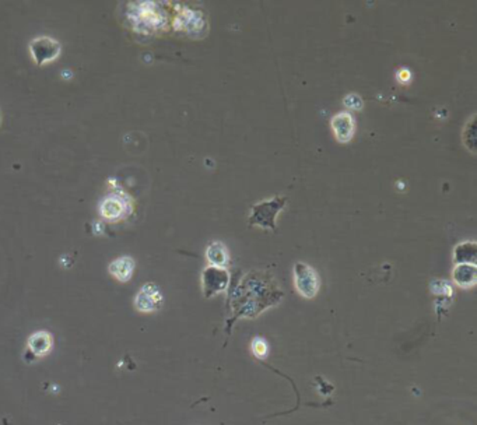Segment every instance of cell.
Instances as JSON below:
<instances>
[{
	"label": "cell",
	"instance_id": "cell-1",
	"mask_svg": "<svg viewBox=\"0 0 477 425\" xmlns=\"http://www.w3.org/2000/svg\"><path fill=\"white\" fill-rule=\"evenodd\" d=\"M286 202V197H273L270 200H263L254 204L249 215V224L259 226L262 228L276 230L275 220L279 215V211L284 207Z\"/></svg>",
	"mask_w": 477,
	"mask_h": 425
},
{
	"label": "cell",
	"instance_id": "cell-2",
	"mask_svg": "<svg viewBox=\"0 0 477 425\" xmlns=\"http://www.w3.org/2000/svg\"><path fill=\"white\" fill-rule=\"evenodd\" d=\"M294 274V284L299 295L304 298H314L317 297L319 289H321V280L318 273L304 262H297L293 269Z\"/></svg>",
	"mask_w": 477,
	"mask_h": 425
},
{
	"label": "cell",
	"instance_id": "cell-3",
	"mask_svg": "<svg viewBox=\"0 0 477 425\" xmlns=\"http://www.w3.org/2000/svg\"><path fill=\"white\" fill-rule=\"evenodd\" d=\"M230 284V271L225 267L209 266L201 273V289L206 298L223 293Z\"/></svg>",
	"mask_w": 477,
	"mask_h": 425
},
{
	"label": "cell",
	"instance_id": "cell-4",
	"mask_svg": "<svg viewBox=\"0 0 477 425\" xmlns=\"http://www.w3.org/2000/svg\"><path fill=\"white\" fill-rule=\"evenodd\" d=\"M62 51V47L59 41H56L48 35H40V37L34 38L29 42V52L32 59L36 60L37 64L49 63L59 58Z\"/></svg>",
	"mask_w": 477,
	"mask_h": 425
},
{
	"label": "cell",
	"instance_id": "cell-5",
	"mask_svg": "<svg viewBox=\"0 0 477 425\" xmlns=\"http://www.w3.org/2000/svg\"><path fill=\"white\" fill-rule=\"evenodd\" d=\"M162 294L154 282H147L134 298V306L139 312H156L162 305Z\"/></svg>",
	"mask_w": 477,
	"mask_h": 425
},
{
	"label": "cell",
	"instance_id": "cell-6",
	"mask_svg": "<svg viewBox=\"0 0 477 425\" xmlns=\"http://www.w3.org/2000/svg\"><path fill=\"white\" fill-rule=\"evenodd\" d=\"M334 137L340 143H347L354 136L356 122L350 112H337L330 121Z\"/></svg>",
	"mask_w": 477,
	"mask_h": 425
},
{
	"label": "cell",
	"instance_id": "cell-7",
	"mask_svg": "<svg viewBox=\"0 0 477 425\" xmlns=\"http://www.w3.org/2000/svg\"><path fill=\"white\" fill-rule=\"evenodd\" d=\"M27 345L34 356L42 357L51 351V348L53 345V339H52L51 333L41 330V332H37V333H34L29 336Z\"/></svg>",
	"mask_w": 477,
	"mask_h": 425
},
{
	"label": "cell",
	"instance_id": "cell-8",
	"mask_svg": "<svg viewBox=\"0 0 477 425\" xmlns=\"http://www.w3.org/2000/svg\"><path fill=\"white\" fill-rule=\"evenodd\" d=\"M454 281L461 289H472L477 280V269L473 263H459L452 273Z\"/></svg>",
	"mask_w": 477,
	"mask_h": 425
},
{
	"label": "cell",
	"instance_id": "cell-9",
	"mask_svg": "<svg viewBox=\"0 0 477 425\" xmlns=\"http://www.w3.org/2000/svg\"><path fill=\"white\" fill-rule=\"evenodd\" d=\"M108 270L117 280L126 282L134 273V260L130 256H121L110 263Z\"/></svg>",
	"mask_w": 477,
	"mask_h": 425
},
{
	"label": "cell",
	"instance_id": "cell-10",
	"mask_svg": "<svg viewBox=\"0 0 477 425\" xmlns=\"http://www.w3.org/2000/svg\"><path fill=\"white\" fill-rule=\"evenodd\" d=\"M101 216L110 220H117L125 216V202L118 196H110L99 206Z\"/></svg>",
	"mask_w": 477,
	"mask_h": 425
},
{
	"label": "cell",
	"instance_id": "cell-11",
	"mask_svg": "<svg viewBox=\"0 0 477 425\" xmlns=\"http://www.w3.org/2000/svg\"><path fill=\"white\" fill-rule=\"evenodd\" d=\"M206 258L212 263V266H216V267H225L230 260L225 245L219 241H215L208 246Z\"/></svg>",
	"mask_w": 477,
	"mask_h": 425
},
{
	"label": "cell",
	"instance_id": "cell-12",
	"mask_svg": "<svg viewBox=\"0 0 477 425\" xmlns=\"http://www.w3.org/2000/svg\"><path fill=\"white\" fill-rule=\"evenodd\" d=\"M454 258L456 263H473L476 259V242L474 241H465L459 243L455 251H454Z\"/></svg>",
	"mask_w": 477,
	"mask_h": 425
},
{
	"label": "cell",
	"instance_id": "cell-13",
	"mask_svg": "<svg viewBox=\"0 0 477 425\" xmlns=\"http://www.w3.org/2000/svg\"><path fill=\"white\" fill-rule=\"evenodd\" d=\"M252 352H254V356L258 357L259 360H263L267 357V354H269V344L265 339L262 337H255L252 340Z\"/></svg>",
	"mask_w": 477,
	"mask_h": 425
},
{
	"label": "cell",
	"instance_id": "cell-14",
	"mask_svg": "<svg viewBox=\"0 0 477 425\" xmlns=\"http://www.w3.org/2000/svg\"><path fill=\"white\" fill-rule=\"evenodd\" d=\"M474 115H472V118H470V122H469V129H470V132L465 127V132H463V140H465V145L472 150V151H474L476 149H474V146H476V136H474V133H476V127H474Z\"/></svg>",
	"mask_w": 477,
	"mask_h": 425
},
{
	"label": "cell",
	"instance_id": "cell-15",
	"mask_svg": "<svg viewBox=\"0 0 477 425\" xmlns=\"http://www.w3.org/2000/svg\"><path fill=\"white\" fill-rule=\"evenodd\" d=\"M343 104L347 106L349 110H354V111H358L363 108V105H364V101L363 98L357 94V93H350L345 97L343 99Z\"/></svg>",
	"mask_w": 477,
	"mask_h": 425
},
{
	"label": "cell",
	"instance_id": "cell-16",
	"mask_svg": "<svg viewBox=\"0 0 477 425\" xmlns=\"http://www.w3.org/2000/svg\"><path fill=\"white\" fill-rule=\"evenodd\" d=\"M396 77L400 83H408L412 80V72L408 69H400L396 73Z\"/></svg>",
	"mask_w": 477,
	"mask_h": 425
},
{
	"label": "cell",
	"instance_id": "cell-17",
	"mask_svg": "<svg viewBox=\"0 0 477 425\" xmlns=\"http://www.w3.org/2000/svg\"><path fill=\"white\" fill-rule=\"evenodd\" d=\"M0 123H2V111H0Z\"/></svg>",
	"mask_w": 477,
	"mask_h": 425
}]
</instances>
